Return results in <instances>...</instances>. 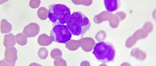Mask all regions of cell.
<instances>
[{"mask_svg": "<svg viewBox=\"0 0 156 66\" xmlns=\"http://www.w3.org/2000/svg\"><path fill=\"white\" fill-rule=\"evenodd\" d=\"M72 35L67 26L65 25H55L50 32L53 41L59 43H66L71 39Z\"/></svg>", "mask_w": 156, "mask_h": 66, "instance_id": "cell-4", "label": "cell"}, {"mask_svg": "<svg viewBox=\"0 0 156 66\" xmlns=\"http://www.w3.org/2000/svg\"><path fill=\"white\" fill-rule=\"evenodd\" d=\"M38 54L39 58L41 59H45L48 56V51L45 48H41L39 49Z\"/></svg>", "mask_w": 156, "mask_h": 66, "instance_id": "cell-13", "label": "cell"}, {"mask_svg": "<svg viewBox=\"0 0 156 66\" xmlns=\"http://www.w3.org/2000/svg\"><path fill=\"white\" fill-rule=\"evenodd\" d=\"M17 50L13 47L7 48L5 51V59L8 64L14 66L17 60Z\"/></svg>", "mask_w": 156, "mask_h": 66, "instance_id": "cell-5", "label": "cell"}, {"mask_svg": "<svg viewBox=\"0 0 156 66\" xmlns=\"http://www.w3.org/2000/svg\"><path fill=\"white\" fill-rule=\"evenodd\" d=\"M53 40L51 36L46 34H42L38 38V42L41 46H47L53 42Z\"/></svg>", "mask_w": 156, "mask_h": 66, "instance_id": "cell-8", "label": "cell"}, {"mask_svg": "<svg viewBox=\"0 0 156 66\" xmlns=\"http://www.w3.org/2000/svg\"><path fill=\"white\" fill-rule=\"evenodd\" d=\"M92 53L99 62L107 63L114 60L115 49L112 43L101 41L95 45Z\"/></svg>", "mask_w": 156, "mask_h": 66, "instance_id": "cell-3", "label": "cell"}, {"mask_svg": "<svg viewBox=\"0 0 156 66\" xmlns=\"http://www.w3.org/2000/svg\"><path fill=\"white\" fill-rule=\"evenodd\" d=\"M70 16V10L65 5L53 4L49 6L48 18L53 26L64 25L67 23Z\"/></svg>", "mask_w": 156, "mask_h": 66, "instance_id": "cell-2", "label": "cell"}, {"mask_svg": "<svg viewBox=\"0 0 156 66\" xmlns=\"http://www.w3.org/2000/svg\"><path fill=\"white\" fill-rule=\"evenodd\" d=\"M41 1L39 0H31L30 2L29 5L33 9L39 8L41 5Z\"/></svg>", "mask_w": 156, "mask_h": 66, "instance_id": "cell-14", "label": "cell"}, {"mask_svg": "<svg viewBox=\"0 0 156 66\" xmlns=\"http://www.w3.org/2000/svg\"><path fill=\"white\" fill-rule=\"evenodd\" d=\"M121 2L120 0H105V6L108 12H114L119 8Z\"/></svg>", "mask_w": 156, "mask_h": 66, "instance_id": "cell-7", "label": "cell"}, {"mask_svg": "<svg viewBox=\"0 0 156 66\" xmlns=\"http://www.w3.org/2000/svg\"><path fill=\"white\" fill-rule=\"evenodd\" d=\"M91 26V22L86 15L81 12H75L66 23L70 32L75 36L83 37Z\"/></svg>", "mask_w": 156, "mask_h": 66, "instance_id": "cell-1", "label": "cell"}, {"mask_svg": "<svg viewBox=\"0 0 156 66\" xmlns=\"http://www.w3.org/2000/svg\"><path fill=\"white\" fill-rule=\"evenodd\" d=\"M16 42V37L13 34L11 33V34L5 35L4 38V45L6 48L15 46Z\"/></svg>", "mask_w": 156, "mask_h": 66, "instance_id": "cell-9", "label": "cell"}, {"mask_svg": "<svg viewBox=\"0 0 156 66\" xmlns=\"http://www.w3.org/2000/svg\"><path fill=\"white\" fill-rule=\"evenodd\" d=\"M40 27L36 23H31L24 27L23 33L28 38L35 37L39 34Z\"/></svg>", "mask_w": 156, "mask_h": 66, "instance_id": "cell-6", "label": "cell"}, {"mask_svg": "<svg viewBox=\"0 0 156 66\" xmlns=\"http://www.w3.org/2000/svg\"><path fill=\"white\" fill-rule=\"evenodd\" d=\"M12 26L11 24L5 19H3L1 21V32L3 34L8 33L11 32L12 30Z\"/></svg>", "mask_w": 156, "mask_h": 66, "instance_id": "cell-10", "label": "cell"}, {"mask_svg": "<svg viewBox=\"0 0 156 66\" xmlns=\"http://www.w3.org/2000/svg\"><path fill=\"white\" fill-rule=\"evenodd\" d=\"M16 42L19 45L23 46L27 42V36L24 33H20L15 36Z\"/></svg>", "mask_w": 156, "mask_h": 66, "instance_id": "cell-11", "label": "cell"}, {"mask_svg": "<svg viewBox=\"0 0 156 66\" xmlns=\"http://www.w3.org/2000/svg\"><path fill=\"white\" fill-rule=\"evenodd\" d=\"M37 16L41 20H47L49 16V10L44 7H41L38 10Z\"/></svg>", "mask_w": 156, "mask_h": 66, "instance_id": "cell-12", "label": "cell"}]
</instances>
